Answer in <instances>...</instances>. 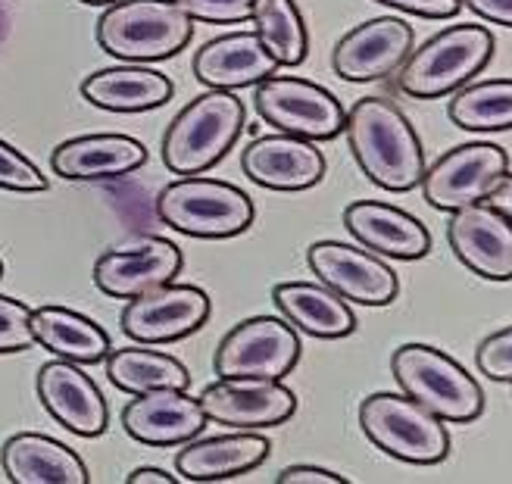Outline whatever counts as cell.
Segmentation results:
<instances>
[{"mask_svg": "<svg viewBox=\"0 0 512 484\" xmlns=\"http://www.w3.org/2000/svg\"><path fill=\"white\" fill-rule=\"evenodd\" d=\"M344 132L350 141V154L356 166L372 185L384 191H413L425 175V150L422 141L400 107L384 97L356 100L347 113Z\"/></svg>", "mask_w": 512, "mask_h": 484, "instance_id": "1", "label": "cell"}, {"mask_svg": "<svg viewBox=\"0 0 512 484\" xmlns=\"http://www.w3.org/2000/svg\"><path fill=\"white\" fill-rule=\"evenodd\" d=\"M491 57L494 35L488 25H450L406 57L397 72V88L416 100L447 97L466 88Z\"/></svg>", "mask_w": 512, "mask_h": 484, "instance_id": "2", "label": "cell"}, {"mask_svg": "<svg viewBox=\"0 0 512 484\" xmlns=\"http://www.w3.org/2000/svg\"><path fill=\"white\" fill-rule=\"evenodd\" d=\"M244 104L232 91H207L172 119L163 138V163L175 175H200L235 147L244 129Z\"/></svg>", "mask_w": 512, "mask_h": 484, "instance_id": "3", "label": "cell"}, {"mask_svg": "<svg viewBox=\"0 0 512 484\" xmlns=\"http://www.w3.org/2000/svg\"><path fill=\"white\" fill-rule=\"evenodd\" d=\"M191 35L194 19L172 0H119L97 19V44L128 63L169 60Z\"/></svg>", "mask_w": 512, "mask_h": 484, "instance_id": "4", "label": "cell"}, {"mask_svg": "<svg viewBox=\"0 0 512 484\" xmlns=\"http://www.w3.org/2000/svg\"><path fill=\"white\" fill-rule=\"evenodd\" d=\"M391 372L406 397L419 400L444 422H472L484 413V391L453 356L428 344H403L391 356Z\"/></svg>", "mask_w": 512, "mask_h": 484, "instance_id": "5", "label": "cell"}, {"mask_svg": "<svg viewBox=\"0 0 512 484\" xmlns=\"http://www.w3.org/2000/svg\"><path fill=\"white\" fill-rule=\"evenodd\" d=\"M360 428L363 435L388 456L413 466L444 463L450 453V431L444 419L413 397L378 391L360 403Z\"/></svg>", "mask_w": 512, "mask_h": 484, "instance_id": "6", "label": "cell"}, {"mask_svg": "<svg viewBox=\"0 0 512 484\" xmlns=\"http://www.w3.org/2000/svg\"><path fill=\"white\" fill-rule=\"evenodd\" d=\"M157 216L191 238H235L253 225V200L228 182L185 175L166 185L157 197Z\"/></svg>", "mask_w": 512, "mask_h": 484, "instance_id": "7", "label": "cell"}, {"mask_svg": "<svg viewBox=\"0 0 512 484\" xmlns=\"http://www.w3.org/2000/svg\"><path fill=\"white\" fill-rule=\"evenodd\" d=\"M253 104L256 113L278 132L306 141L338 138L347 122V113L335 94L316 82L297 79V75H269L266 82L256 85Z\"/></svg>", "mask_w": 512, "mask_h": 484, "instance_id": "8", "label": "cell"}, {"mask_svg": "<svg viewBox=\"0 0 512 484\" xmlns=\"http://www.w3.org/2000/svg\"><path fill=\"white\" fill-rule=\"evenodd\" d=\"M300 335L285 316L238 322L216 347L219 378H285L300 363Z\"/></svg>", "mask_w": 512, "mask_h": 484, "instance_id": "9", "label": "cell"}, {"mask_svg": "<svg viewBox=\"0 0 512 484\" xmlns=\"http://www.w3.org/2000/svg\"><path fill=\"white\" fill-rule=\"evenodd\" d=\"M506 172L509 154L500 144L469 141L425 166L422 191L434 210L456 213L463 207H472V203L488 200V194Z\"/></svg>", "mask_w": 512, "mask_h": 484, "instance_id": "10", "label": "cell"}, {"mask_svg": "<svg viewBox=\"0 0 512 484\" xmlns=\"http://www.w3.org/2000/svg\"><path fill=\"white\" fill-rule=\"evenodd\" d=\"M306 263L325 288L360 307H388L400 294L397 272L378 253L341 241H316L306 247Z\"/></svg>", "mask_w": 512, "mask_h": 484, "instance_id": "11", "label": "cell"}, {"mask_svg": "<svg viewBox=\"0 0 512 484\" xmlns=\"http://www.w3.org/2000/svg\"><path fill=\"white\" fill-rule=\"evenodd\" d=\"M210 319V294L194 285H160L128 300L122 331L138 344L182 341Z\"/></svg>", "mask_w": 512, "mask_h": 484, "instance_id": "12", "label": "cell"}, {"mask_svg": "<svg viewBox=\"0 0 512 484\" xmlns=\"http://www.w3.org/2000/svg\"><path fill=\"white\" fill-rule=\"evenodd\" d=\"M200 406L219 425L256 431L288 422L297 410V397L281 385V378H219L203 388Z\"/></svg>", "mask_w": 512, "mask_h": 484, "instance_id": "13", "label": "cell"}, {"mask_svg": "<svg viewBox=\"0 0 512 484\" xmlns=\"http://www.w3.org/2000/svg\"><path fill=\"white\" fill-rule=\"evenodd\" d=\"M182 266V250L169 238H138L100 253L94 263V285L107 297L132 300L144 291L169 285Z\"/></svg>", "mask_w": 512, "mask_h": 484, "instance_id": "14", "label": "cell"}, {"mask_svg": "<svg viewBox=\"0 0 512 484\" xmlns=\"http://www.w3.org/2000/svg\"><path fill=\"white\" fill-rule=\"evenodd\" d=\"M413 29L397 16L369 19L350 29L331 50V66L344 82H378L413 54Z\"/></svg>", "mask_w": 512, "mask_h": 484, "instance_id": "15", "label": "cell"}, {"mask_svg": "<svg viewBox=\"0 0 512 484\" xmlns=\"http://www.w3.org/2000/svg\"><path fill=\"white\" fill-rule=\"evenodd\" d=\"M456 260L488 282H512V222L491 203H472L447 222Z\"/></svg>", "mask_w": 512, "mask_h": 484, "instance_id": "16", "label": "cell"}, {"mask_svg": "<svg viewBox=\"0 0 512 484\" xmlns=\"http://www.w3.org/2000/svg\"><path fill=\"white\" fill-rule=\"evenodd\" d=\"M38 397L44 410L54 416L63 428H69L79 438H97L107 431L110 410L107 400L94 385V378L79 369V363L50 360L38 369Z\"/></svg>", "mask_w": 512, "mask_h": 484, "instance_id": "17", "label": "cell"}, {"mask_svg": "<svg viewBox=\"0 0 512 484\" xmlns=\"http://www.w3.org/2000/svg\"><path fill=\"white\" fill-rule=\"evenodd\" d=\"M122 425L128 438L150 447H175L197 438L207 413L200 397H191L185 388H157L147 394H135L122 410Z\"/></svg>", "mask_w": 512, "mask_h": 484, "instance_id": "18", "label": "cell"}, {"mask_svg": "<svg viewBox=\"0 0 512 484\" xmlns=\"http://www.w3.org/2000/svg\"><path fill=\"white\" fill-rule=\"evenodd\" d=\"M241 166L250 182L269 191H306L325 178V157L316 141L297 135H263L244 154Z\"/></svg>", "mask_w": 512, "mask_h": 484, "instance_id": "19", "label": "cell"}, {"mask_svg": "<svg viewBox=\"0 0 512 484\" xmlns=\"http://www.w3.org/2000/svg\"><path fill=\"white\" fill-rule=\"evenodd\" d=\"M347 232L356 244L391 260H422L431 250L428 228L400 207L381 200H356L344 210Z\"/></svg>", "mask_w": 512, "mask_h": 484, "instance_id": "20", "label": "cell"}, {"mask_svg": "<svg viewBox=\"0 0 512 484\" xmlns=\"http://www.w3.org/2000/svg\"><path fill=\"white\" fill-rule=\"evenodd\" d=\"M281 66L256 32H232L207 41L194 57L197 82L216 91L256 88Z\"/></svg>", "mask_w": 512, "mask_h": 484, "instance_id": "21", "label": "cell"}, {"mask_svg": "<svg viewBox=\"0 0 512 484\" xmlns=\"http://www.w3.org/2000/svg\"><path fill=\"white\" fill-rule=\"evenodd\" d=\"M147 163V147L128 135H82L63 141L50 166L69 182H97V178H119Z\"/></svg>", "mask_w": 512, "mask_h": 484, "instance_id": "22", "label": "cell"}, {"mask_svg": "<svg viewBox=\"0 0 512 484\" xmlns=\"http://www.w3.org/2000/svg\"><path fill=\"white\" fill-rule=\"evenodd\" d=\"M272 303L297 331L319 341H338L356 331V313L331 288L310 282H281L272 288Z\"/></svg>", "mask_w": 512, "mask_h": 484, "instance_id": "23", "label": "cell"}, {"mask_svg": "<svg viewBox=\"0 0 512 484\" xmlns=\"http://www.w3.org/2000/svg\"><path fill=\"white\" fill-rule=\"evenodd\" d=\"M269 456V441L256 431H238V435H213L200 441H185L175 456L178 475L188 481H222L263 466Z\"/></svg>", "mask_w": 512, "mask_h": 484, "instance_id": "24", "label": "cell"}, {"mask_svg": "<svg viewBox=\"0 0 512 484\" xmlns=\"http://www.w3.org/2000/svg\"><path fill=\"white\" fill-rule=\"evenodd\" d=\"M0 463L13 484H88V469L66 444L22 431L4 444Z\"/></svg>", "mask_w": 512, "mask_h": 484, "instance_id": "25", "label": "cell"}, {"mask_svg": "<svg viewBox=\"0 0 512 484\" xmlns=\"http://www.w3.org/2000/svg\"><path fill=\"white\" fill-rule=\"evenodd\" d=\"M88 104L110 113H144L157 110L172 97V82L163 72L147 66H113L91 72L82 82Z\"/></svg>", "mask_w": 512, "mask_h": 484, "instance_id": "26", "label": "cell"}, {"mask_svg": "<svg viewBox=\"0 0 512 484\" xmlns=\"http://www.w3.org/2000/svg\"><path fill=\"white\" fill-rule=\"evenodd\" d=\"M32 331L35 344L50 350L60 360L91 366L107 360L110 335L94 319L66 310V307H38L32 310Z\"/></svg>", "mask_w": 512, "mask_h": 484, "instance_id": "27", "label": "cell"}, {"mask_svg": "<svg viewBox=\"0 0 512 484\" xmlns=\"http://www.w3.org/2000/svg\"><path fill=\"white\" fill-rule=\"evenodd\" d=\"M107 378L125 394H147L157 388H185L191 385L188 369L169 353L125 347L107 356Z\"/></svg>", "mask_w": 512, "mask_h": 484, "instance_id": "28", "label": "cell"}, {"mask_svg": "<svg viewBox=\"0 0 512 484\" xmlns=\"http://www.w3.org/2000/svg\"><path fill=\"white\" fill-rule=\"evenodd\" d=\"M256 35L278 66H300L310 54V32L294 0H253L250 13Z\"/></svg>", "mask_w": 512, "mask_h": 484, "instance_id": "29", "label": "cell"}, {"mask_svg": "<svg viewBox=\"0 0 512 484\" xmlns=\"http://www.w3.org/2000/svg\"><path fill=\"white\" fill-rule=\"evenodd\" d=\"M447 116L466 132L512 129V79H484L453 94Z\"/></svg>", "mask_w": 512, "mask_h": 484, "instance_id": "30", "label": "cell"}, {"mask_svg": "<svg viewBox=\"0 0 512 484\" xmlns=\"http://www.w3.org/2000/svg\"><path fill=\"white\" fill-rule=\"evenodd\" d=\"M35 344L32 310L22 300L0 294V353H19Z\"/></svg>", "mask_w": 512, "mask_h": 484, "instance_id": "31", "label": "cell"}, {"mask_svg": "<svg viewBox=\"0 0 512 484\" xmlns=\"http://www.w3.org/2000/svg\"><path fill=\"white\" fill-rule=\"evenodd\" d=\"M0 188L22 191V194L47 191V178L41 175V169L4 138H0Z\"/></svg>", "mask_w": 512, "mask_h": 484, "instance_id": "32", "label": "cell"}, {"mask_svg": "<svg viewBox=\"0 0 512 484\" xmlns=\"http://www.w3.org/2000/svg\"><path fill=\"white\" fill-rule=\"evenodd\" d=\"M475 363L491 381H512V325L494 331L478 344Z\"/></svg>", "mask_w": 512, "mask_h": 484, "instance_id": "33", "label": "cell"}, {"mask_svg": "<svg viewBox=\"0 0 512 484\" xmlns=\"http://www.w3.org/2000/svg\"><path fill=\"white\" fill-rule=\"evenodd\" d=\"M172 4L182 7L191 19L213 25H235L253 13V0H172Z\"/></svg>", "mask_w": 512, "mask_h": 484, "instance_id": "34", "label": "cell"}, {"mask_svg": "<svg viewBox=\"0 0 512 484\" xmlns=\"http://www.w3.org/2000/svg\"><path fill=\"white\" fill-rule=\"evenodd\" d=\"M375 4L403 10L419 19H450L463 10V0H375Z\"/></svg>", "mask_w": 512, "mask_h": 484, "instance_id": "35", "label": "cell"}, {"mask_svg": "<svg viewBox=\"0 0 512 484\" xmlns=\"http://www.w3.org/2000/svg\"><path fill=\"white\" fill-rule=\"evenodd\" d=\"M275 484H347V478L322 466H288L278 472Z\"/></svg>", "mask_w": 512, "mask_h": 484, "instance_id": "36", "label": "cell"}, {"mask_svg": "<svg viewBox=\"0 0 512 484\" xmlns=\"http://www.w3.org/2000/svg\"><path fill=\"white\" fill-rule=\"evenodd\" d=\"M463 7H469L484 22L512 29V0H463Z\"/></svg>", "mask_w": 512, "mask_h": 484, "instance_id": "37", "label": "cell"}, {"mask_svg": "<svg viewBox=\"0 0 512 484\" xmlns=\"http://www.w3.org/2000/svg\"><path fill=\"white\" fill-rule=\"evenodd\" d=\"M488 203L497 213H503L512 222V172H506L500 182L494 185V191L488 194Z\"/></svg>", "mask_w": 512, "mask_h": 484, "instance_id": "38", "label": "cell"}, {"mask_svg": "<svg viewBox=\"0 0 512 484\" xmlns=\"http://www.w3.org/2000/svg\"><path fill=\"white\" fill-rule=\"evenodd\" d=\"M125 481L128 484H175V478L169 472L157 469V466H141V469H135L132 475H128Z\"/></svg>", "mask_w": 512, "mask_h": 484, "instance_id": "39", "label": "cell"}, {"mask_svg": "<svg viewBox=\"0 0 512 484\" xmlns=\"http://www.w3.org/2000/svg\"><path fill=\"white\" fill-rule=\"evenodd\" d=\"M82 4H91V7H107V4H119V0H82Z\"/></svg>", "mask_w": 512, "mask_h": 484, "instance_id": "40", "label": "cell"}, {"mask_svg": "<svg viewBox=\"0 0 512 484\" xmlns=\"http://www.w3.org/2000/svg\"><path fill=\"white\" fill-rule=\"evenodd\" d=\"M0 275H4V263H0Z\"/></svg>", "mask_w": 512, "mask_h": 484, "instance_id": "41", "label": "cell"}]
</instances>
